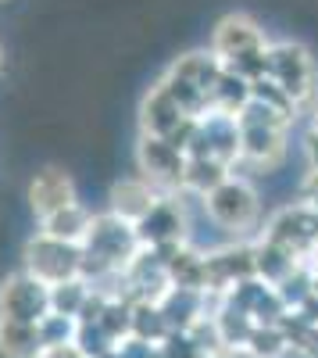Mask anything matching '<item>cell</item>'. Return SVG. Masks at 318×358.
Segmentation results:
<instances>
[{
	"instance_id": "cell-4",
	"label": "cell",
	"mask_w": 318,
	"mask_h": 358,
	"mask_svg": "<svg viewBox=\"0 0 318 358\" xmlns=\"http://www.w3.org/2000/svg\"><path fill=\"white\" fill-rule=\"evenodd\" d=\"M265 76L282 90L294 104V115H311L318 108V65L304 43L297 40H279L268 43L265 54Z\"/></svg>"
},
{
	"instance_id": "cell-7",
	"label": "cell",
	"mask_w": 318,
	"mask_h": 358,
	"mask_svg": "<svg viewBox=\"0 0 318 358\" xmlns=\"http://www.w3.org/2000/svg\"><path fill=\"white\" fill-rule=\"evenodd\" d=\"M257 236H262V241L279 244L282 251H290L294 258L308 262V255L318 244V208H311L304 201L282 204L279 212L265 222V229L257 233Z\"/></svg>"
},
{
	"instance_id": "cell-6",
	"label": "cell",
	"mask_w": 318,
	"mask_h": 358,
	"mask_svg": "<svg viewBox=\"0 0 318 358\" xmlns=\"http://www.w3.org/2000/svg\"><path fill=\"white\" fill-rule=\"evenodd\" d=\"M22 262H25L29 276H36L40 283L54 287V283L75 280L82 273V248L54 241V236H47V233H36V236H29V244L22 251Z\"/></svg>"
},
{
	"instance_id": "cell-26",
	"label": "cell",
	"mask_w": 318,
	"mask_h": 358,
	"mask_svg": "<svg viewBox=\"0 0 318 358\" xmlns=\"http://www.w3.org/2000/svg\"><path fill=\"white\" fill-rule=\"evenodd\" d=\"M40 358H86L82 351H79V344L72 341V344H54V348H43L40 351Z\"/></svg>"
},
{
	"instance_id": "cell-35",
	"label": "cell",
	"mask_w": 318,
	"mask_h": 358,
	"mask_svg": "<svg viewBox=\"0 0 318 358\" xmlns=\"http://www.w3.org/2000/svg\"><path fill=\"white\" fill-rule=\"evenodd\" d=\"M151 355H154V351H151Z\"/></svg>"
},
{
	"instance_id": "cell-5",
	"label": "cell",
	"mask_w": 318,
	"mask_h": 358,
	"mask_svg": "<svg viewBox=\"0 0 318 358\" xmlns=\"http://www.w3.org/2000/svg\"><path fill=\"white\" fill-rule=\"evenodd\" d=\"M200 208L218 229L233 233V241H247L262 226V197H257L250 179L240 172H229L215 190H208L200 197Z\"/></svg>"
},
{
	"instance_id": "cell-23",
	"label": "cell",
	"mask_w": 318,
	"mask_h": 358,
	"mask_svg": "<svg viewBox=\"0 0 318 358\" xmlns=\"http://www.w3.org/2000/svg\"><path fill=\"white\" fill-rule=\"evenodd\" d=\"M86 297H90V283L82 276L65 280V283H54L50 287V312H61V315H79Z\"/></svg>"
},
{
	"instance_id": "cell-12",
	"label": "cell",
	"mask_w": 318,
	"mask_h": 358,
	"mask_svg": "<svg viewBox=\"0 0 318 358\" xmlns=\"http://www.w3.org/2000/svg\"><path fill=\"white\" fill-rule=\"evenodd\" d=\"M50 312V287L29 276L25 268L0 283V319L36 326Z\"/></svg>"
},
{
	"instance_id": "cell-9",
	"label": "cell",
	"mask_w": 318,
	"mask_h": 358,
	"mask_svg": "<svg viewBox=\"0 0 318 358\" xmlns=\"http://www.w3.org/2000/svg\"><path fill=\"white\" fill-rule=\"evenodd\" d=\"M186 155L215 158V162H222L236 172V165H240V122H236V115H225V111L197 115Z\"/></svg>"
},
{
	"instance_id": "cell-20",
	"label": "cell",
	"mask_w": 318,
	"mask_h": 358,
	"mask_svg": "<svg viewBox=\"0 0 318 358\" xmlns=\"http://www.w3.org/2000/svg\"><path fill=\"white\" fill-rule=\"evenodd\" d=\"M40 351H43V341L36 326L0 319V355L4 358H40Z\"/></svg>"
},
{
	"instance_id": "cell-27",
	"label": "cell",
	"mask_w": 318,
	"mask_h": 358,
	"mask_svg": "<svg viewBox=\"0 0 318 358\" xmlns=\"http://www.w3.org/2000/svg\"><path fill=\"white\" fill-rule=\"evenodd\" d=\"M304 158H308V169H318V133L315 129L304 133Z\"/></svg>"
},
{
	"instance_id": "cell-18",
	"label": "cell",
	"mask_w": 318,
	"mask_h": 358,
	"mask_svg": "<svg viewBox=\"0 0 318 358\" xmlns=\"http://www.w3.org/2000/svg\"><path fill=\"white\" fill-rule=\"evenodd\" d=\"M297 265H301V258H294L290 251H282V248L272 244V241L254 236V276H257V280H265L268 287H279Z\"/></svg>"
},
{
	"instance_id": "cell-30",
	"label": "cell",
	"mask_w": 318,
	"mask_h": 358,
	"mask_svg": "<svg viewBox=\"0 0 318 358\" xmlns=\"http://www.w3.org/2000/svg\"><path fill=\"white\" fill-rule=\"evenodd\" d=\"M308 262H311V268H318V244H315V251L308 255Z\"/></svg>"
},
{
	"instance_id": "cell-8",
	"label": "cell",
	"mask_w": 318,
	"mask_h": 358,
	"mask_svg": "<svg viewBox=\"0 0 318 358\" xmlns=\"http://www.w3.org/2000/svg\"><path fill=\"white\" fill-rule=\"evenodd\" d=\"M183 169L186 151L161 136H143L136 140V176L147 179L158 194H183Z\"/></svg>"
},
{
	"instance_id": "cell-31",
	"label": "cell",
	"mask_w": 318,
	"mask_h": 358,
	"mask_svg": "<svg viewBox=\"0 0 318 358\" xmlns=\"http://www.w3.org/2000/svg\"><path fill=\"white\" fill-rule=\"evenodd\" d=\"M4 65H8V54H4V47H0V76H4Z\"/></svg>"
},
{
	"instance_id": "cell-33",
	"label": "cell",
	"mask_w": 318,
	"mask_h": 358,
	"mask_svg": "<svg viewBox=\"0 0 318 358\" xmlns=\"http://www.w3.org/2000/svg\"><path fill=\"white\" fill-rule=\"evenodd\" d=\"M193 358H218V355H193Z\"/></svg>"
},
{
	"instance_id": "cell-24",
	"label": "cell",
	"mask_w": 318,
	"mask_h": 358,
	"mask_svg": "<svg viewBox=\"0 0 318 358\" xmlns=\"http://www.w3.org/2000/svg\"><path fill=\"white\" fill-rule=\"evenodd\" d=\"M36 330H40L43 348L72 344V341H75V330H79V319H75V315H61V312H47V315L36 322Z\"/></svg>"
},
{
	"instance_id": "cell-3",
	"label": "cell",
	"mask_w": 318,
	"mask_h": 358,
	"mask_svg": "<svg viewBox=\"0 0 318 358\" xmlns=\"http://www.w3.org/2000/svg\"><path fill=\"white\" fill-rule=\"evenodd\" d=\"M222 72H225V65L204 47V50H186V54H179L176 62L161 72L158 83L168 90L172 97H176V104H179L186 115L197 118V115L211 111V97H215V86H218Z\"/></svg>"
},
{
	"instance_id": "cell-22",
	"label": "cell",
	"mask_w": 318,
	"mask_h": 358,
	"mask_svg": "<svg viewBox=\"0 0 318 358\" xmlns=\"http://www.w3.org/2000/svg\"><path fill=\"white\" fill-rule=\"evenodd\" d=\"M243 348H247L250 355H257V358H282V355H290V341H286V334H282L279 322L254 326Z\"/></svg>"
},
{
	"instance_id": "cell-14",
	"label": "cell",
	"mask_w": 318,
	"mask_h": 358,
	"mask_svg": "<svg viewBox=\"0 0 318 358\" xmlns=\"http://www.w3.org/2000/svg\"><path fill=\"white\" fill-rule=\"evenodd\" d=\"M218 301L229 305V308H236L240 315H247L254 326L279 322L282 312H286V305L279 301L275 287H268L265 280H257V276H250V280H243L236 287H229L225 294H218Z\"/></svg>"
},
{
	"instance_id": "cell-28",
	"label": "cell",
	"mask_w": 318,
	"mask_h": 358,
	"mask_svg": "<svg viewBox=\"0 0 318 358\" xmlns=\"http://www.w3.org/2000/svg\"><path fill=\"white\" fill-rule=\"evenodd\" d=\"M218 358H257V355H250L243 344H229V348L218 351Z\"/></svg>"
},
{
	"instance_id": "cell-10",
	"label": "cell",
	"mask_w": 318,
	"mask_h": 358,
	"mask_svg": "<svg viewBox=\"0 0 318 358\" xmlns=\"http://www.w3.org/2000/svg\"><path fill=\"white\" fill-rule=\"evenodd\" d=\"M139 133L143 136H161V140L186 151L190 133H193V115H186L176 104V97H172L161 83H154L139 101Z\"/></svg>"
},
{
	"instance_id": "cell-13",
	"label": "cell",
	"mask_w": 318,
	"mask_h": 358,
	"mask_svg": "<svg viewBox=\"0 0 318 358\" xmlns=\"http://www.w3.org/2000/svg\"><path fill=\"white\" fill-rule=\"evenodd\" d=\"M254 276V241H233L204 251V294H225Z\"/></svg>"
},
{
	"instance_id": "cell-25",
	"label": "cell",
	"mask_w": 318,
	"mask_h": 358,
	"mask_svg": "<svg viewBox=\"0 0 318 358\" xmlns=\"http://www.w3.org/2000/svg\"><path fill=\"white\" fill-rule=\"evenodd\" d=\"M297 201L318 208V169H308V172H304V179H301V197H297Z\"/></svg>"
},
{
	"instance_id": "cell-1",
	"label": "cell",
	"mask_w": 318,
	"mask_h": 358,
	"mask_svg": "<svg viewBox=\"0 0 318 358\" xmlns=\"http://www.w3.org/2000/svg\"><path fill=\"white\" fill-rule=\"evenodd\" d=\"M240 122V165L236 169H254V172H275L286 162V129L294 126V118L265 104V101H247L236 111Z\"/></svg>"
},
{
	"instance_id": "cell-15",
	"label": "cell",
	"mask_w": 318,
	"mask_h": 358,
	"mask_svg": "<svg viewBox=\"0 0 318 358\" xmlns=\"http://www.w3.org/2000/svg\"><path fill=\"white\" fill-rule=\"evenodd\" d=\"M72 201H79V194H75V179L65 169L43 165L29 179V208H33L36 219H47L50 212H57V208H65Z\"/></svg>"
},
{
	"instance_id": "cell-16",
	"label": "cell",
	"mask_w": 318,
	"mask_h": 358,
	"mask_svg": "<svg viewBox=\"0 0 318 358\" xmlns=\"http://www.w3.org/2000/svg\"><path fill=\"white\" fill-rule=\"evenodd\" d=\"M158 197H161V194L147 183V179L126 176V179H119V183L111 187V194H107V212L136 226V222L158 204Z\"/></svg>"
},
{
	"instance_id": "cell-2",
	"label": "cell",
	"mask_w": 318,
	"mask_h": 358,
	"mask_svg": "<svg viewBox=\"0 0 318 358\" xmlns=\"http://www.w3.org/2000/svg\"><path fill=\"white\" fill-rule=\"evenodd\" d=\"M208 50L218 57L229 72L243 76L247 83L265 76L268 36H265V29L257 25L250 15H243V11H229V15H222L215 22Z\"/></svg>"
},
{
	"instance_id": "cell-21",
	"label": "cell",
	"mask_w": 318,
	"mask_h": 358,
	"mask_svg": "<svg viewBox=\"0 0 318 358\" xmlns=\"http://www.w3.org/2000/svg\"><path fill=\"white\" fill-rule=\"evenodd\" d=\"M250 101V83L236 72H222L218 86H215V97H211V111H225V115H236L243 104Z\"/></svg>"
},
{
	"instance_id": "cell-19",
	"label": "cell",
	"mask_w": 318,
	"mask_h": 358,
	"mask_svg": "<svg viewBox=\"0 0 318 358\" xmlns=\"http://www.w3.org/2000/svg\"><path fill=\"white\" fill-rule=\"evenodd\" d=\"M233 172L229 165L204 158V155H186V169H183V197H204L208 190H215L222 179Z\"/></svg>"
},
{
	"instance_id": "cell-29",
	"label": "cell",
	"mask_w": 318,
	"mask_h": 358,
	"mask_svg": "<svg viewBox=\"0 0 318 358\" xmlns=\"http://www.w3.org/2000/svg\"><path fill=\"white\" fill-rule=\"evenodd\" d=\"M308 118H311V126H308V129H315V133H318V108H315V111H311Z\"/></svg>"
},
{
	"instance_id": "cell-17",
	"label": "cell",
	"mask_w": 318,
	"mask_h": 358,
	"mask_svg": "<svg viewBox=\"0 0 318 358\" xmlns=\"http://www.w3.org/2000/svg\"><path fill=\"white\" fill-rule=\"evenodd\" d=\"M90 219H93L90 208H86L82 201H72V204H65V208H57V212H50L47 219H36V222H40L36 233H47V236H54V241H65V244H82L86 229H90Z\"/></svg>"
},
{
	"instance_id": "cell-34",
	"label": "cell",
	"mask_w": 318,
	"mask_h": 358,
	"mask_svg": "<svg viewBox=\"0 0 318 358\" xmlns=\"http://www.w3.org/2000/svg\"><path fill=\"white\" fill-rule=\"evenodd\" d=\"M0 4H8V0H0Z\"/></svg>"
},
{
	"instance_id": "cell-32",
	"label": "cell",
	"mask_w": 318,
	"mask_h": 358,
	"mask_svg": "<svg viewBox=\"0 0 318 358\" xmlns=\"http://www.w3.org/2000/svg\"><path fill=\"white\" fill-rule=\"evenodd\" d=\"M311 294H315V297H318V268H315V290H311Z\"/></svg>"
},
{
	"instance_id": "cell-11",
	"label": "cell",
	"mask_w": 318,
	"mask_h": 358,
	"mask_svg": "<svg viewBox=\"0 0 318 358\" xmlns=\"http://www.w3.org/2000/svg\"><path fill=\"white\" fill-rule=\"evenodd\" d=\"M136 236L143 248H158V251L186 244L190 241V215H186L183 194H161L158 204L136 222Z\"/></svg>"
}]
</instances>
